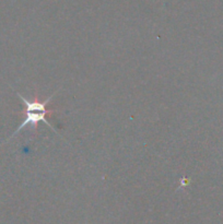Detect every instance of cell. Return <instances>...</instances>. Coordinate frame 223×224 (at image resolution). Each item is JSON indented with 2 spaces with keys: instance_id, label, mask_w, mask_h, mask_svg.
Returning a JSON list of instances; mask_svg holds the SVG:
<instances>
[{
  "instance_id": "obj_1",
  "label": "cell",
  "mask_w": 223,
  "mask_h": 224,
  "mask_svg": "<svg viewBox=\"0 0 223 224\" xmlns=\"http://www.w3.org/2000/svg\"><path fill=\"white\" fill-rule=\"evenodd\" d=\"M57 92H58V91H57ZM57 92H55L53 95L49 96V97H47L45 101H43V102H42V101H39L37 96H36V97L34 98L33 101H29L27 98H25L24 96H22L20 93H17L18 96H19V97L22 100L24 106H25V112H23V113H25V119L22 122V124L19 126V128H18L17 130H15L14 132L12 134V136L10 137L9 139L13 138L15 135L19 134L20 131H21L25 126H27L29 124H31L32 126H33L34 130L36 131V130H37V126H39V122H44L48 127H51L52 130L55 131L56 134L59 136V134H58L57 131H56V129L54 128V127L52 126L51 122H48V120H46V118H45L46 114L49 112V110H46V106H47L48 103L51 102V100L54 97V96H55V94L57 93Z\"/></svg>"
}]
</instances>
